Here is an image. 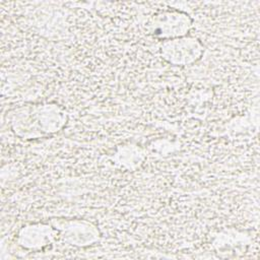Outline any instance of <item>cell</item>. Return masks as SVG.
<instances>
[{"label": "cell", "instance_id": "2", "mask_svg": "<svg viewBox=\"0 0 260 260\" xmlns=\"http://www.w3.org/2000/svg\"><path fill=\"white\" fill-rule=\"evenodd\" d=\"M203 53L200 42L194 38H178L165 41L161 55L171 64L188 65L195 62Z\"/></svg>", "mask_w": 260, "mask_h": 260}, {"label": "cell", "instance_id": "1", "mask_svg": "<svg viewBox=\"0 0 260 260\" xmlns=\"http://www.w3.org/2000/svg\"><path fill=\"white\" fill-rule=\"evenodd\" d=\"M192 20L189 15L177 9L161 10L150 18L147 24L149 34L168 40L182 38L188 34Z\"/></svg>", "mask_w": 260, "mask_h": 260}]
</instances>
